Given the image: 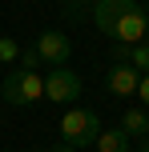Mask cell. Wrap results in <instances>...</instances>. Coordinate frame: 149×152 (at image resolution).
Returning <instances> with one entry per match:
<instances>
[{"instance_id":"6da1fadb","label":"cell","mask_w":149,"mask_h":152,"mask_svg":"<svg viewBox=\"0 0 149 152\" xmlns=\"http://www.w3.org/2000/svg\"><path fill=\"white\" fill-rule=\"evenodd\" d=\"M93 20L113 44H141V36L149 32L145 8L137 0H97Z\"/></svg>"},{"instance_id":"7a4b0ae2","label":"cell","mask_w":149,"mask_h":152,"mask_svg":"<svg viewBox=\"0 0 149 152\" xmlns=\"http://www.w3.org/2000/svg\"><path fill=\"white\" fill-rule=\"evenodd\" d=\"M69 56H73V40L64 36V32L48 28V32H40V36H36V40H32V44L20 52V68L36 72L40 64H53V68H61Z\"/></svg>"},{"instance_id":"3957f363","label":"cell","mask_w":149,"mask_h":152,"mask_svg":"<svg viewBox=\"0 0 149 152\" xmlns=\"http://www.w3.org/2000/svg\"><path fill=\"white\" fill-rule=\"evenodd\" d=\"M97 132H101V120H97V112H89V108H73V112L61 116V136H64V144H73V148L93 144Z\"/></svg>"},{"instance_id":"277c9868","label":"cell","mask_w":149,"mask_h":152,"mask_svg":"<svg viewBox=\"0 0 149 152\" xmlns=\"http://www.w3.org/2000/svg\"><path fill=\"white\" fill-rule=\"evenodd\" d=\"M0 96H4L8 104H32V100L44 96V80H40V72L16 68V72H8L4 84H0Z\"/></svg>"},{"instance_id":"5b68a950","label":"cell","mask_w":149,"mask_h":152,"mask_svg":"<svg viewBox=\"0 0 149 152\" xmlns=\"http://www.w3.org/2000/svg\"><path fill=\"white\" fill-rule=\"evenodd\" d=\"M44 96L48 100H56V104H69V100H77L81 96V76L73 72V68H53L44 76Z\"/></svg>"},{"instance_id":"8992f818","label":"cell","mask_w":149,"mask_h":152,"mask_svg":"<svg viewBox=\"0 0 149 152\" xmlns=\"http://www.w3.org/2000/svg\"><path fill=\"white\" fill-rule=\"evenodd\" d=\"M137 80H141L137 68L125 64V60L109 68V92H113V96H133V92H137Z\"/></svg>"},{"instance_id":"52a82bcc","label":"cell","mask_w":149,"mask_h":152,"mask_svg":"<svg viewBox=\"0 0 149 152\" xmlns=\"http://www.w3.org/2000/svg\"><path fill=\"white\" fill-rule=\"evenodd\" d=\"M97 152H129V136L121 128H105V132H97Z\"/></svg>"},{"instance_id":"ba28073f","label":"cell","mask_w":149,"mask_h":152,"mask_svg":"<svg viewBox=\"0 0 149 152\" xmlns=\"http://www.w3.org/2000/svg\"><path fill=\"white\" fill-rule=\"evenodd\" d=\"M117 56L137 72H149V44H117Z\"/></svg>"},{"instance_id":"9c48e42d","label":"cell","mask_w":149,"mask_h":152,"mask_svg":"<svg viewBox=\"0 0 149 152\" xmlns=\"http://www.w3.org/2000/svg\"><path fill=\"white\" fill-rule=\"evenodd\" d=\"M121 132H125V136H145L149 132V116L141 108H129V112L121 116Z\"/></svg>"},{"instance_id":"30bf717a","label":"cell","mask_w":149,"mask_h":152,"mask_svg":"<svg viewBox=\"0 0 149 152\" xmlns=\"http://www.w3.org/2000/svg\"><path fill=\"white\" fill-rule=\"evenodd\" d=\"M0 60H4V64L20 60V44H16V40H8V36H0Z\"/></svg>"},{"instance_id":"8fae6325","label":"cell","mask_w":149,"mask_h":152,"mask_svg":"<svg viewBox=\"0 0 149 152\" xmlns=\"http://www.w3.org/2000/svg\"><path fill=\"white\" fill-rule=\"evenodd\" d=\"M137 100L149 104V72H141V80H137Z\"/></svg>"},{"instance_id":"7c38bea8","label":"cell","mask_w":149,"mask_h":152,"mask_svg":"<svg viewBox=\"0 0 149 152\" xmlns=\"http://www.w3.org/2000/svg\"><path fill=\"white\" fill-rule=\"evenodd\" d=\"M85 4H97V0H69V4H64V12L73 16V12H81V8H85Z\"/></svg>"},{"instance_id":"4fadbf2b","label":"cell","mask_w":149,"mask_h":152,"mask_svg":"<svg viewBox=\"0 0 149 152\" xmlns=\"http://www.w3.org/2000/svg\"><path fill=\"white\" fill-rule=\"evenodd\" d=\"M48 152H77L73 144H56V148H48Z\"/></svg>"},{"instance_id":"5bb4252c","label":"cell","mask_w":149,"mask_h":152,"mask_svg":"<svg viewBox=\"0 0 149 152\" xmlns=\"http://www.w3.org/2000/svg\"><path fill=\"white\" fill-rule=\"evenodd\" d=\"M141 152H149V132H145V144H141Z\"/></svg>"}]
</instances>
